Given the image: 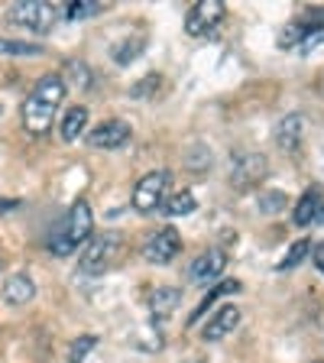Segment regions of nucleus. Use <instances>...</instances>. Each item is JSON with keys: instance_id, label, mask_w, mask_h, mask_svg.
<instances>
[{"instance_id": "obj_1", "label": "nucleus", "mask_w": 324, "mask_h": 363, "mask_svg": "<svg viewBox=\"0 0 324 363\" xmlns=\"http://www.w3.org/2000/svg\"><path fill=\"white\" fill-rule=\"evenodd\" d=\"M65 78L62 75H43L36 84H33V91L26 94V101H23V130L30 136H43L49 133V127H52L55 121V111H59V104L65 101Z\"/></svg>"}, {"instance_id": "obj_2", "label": "nucleus", "mask_w": 324, "mask_h": 363, "mask_svg": "<svg viewBox=\"0 0 324 363\" xmlns=\"http://www.w3.org/2000/svg\"><path fill=\"white\" fill-rule=\"evenodd\" d=\"M91 237H94V211H91V204L84 201V198H78L65 211V218L59 220V227L49 234L45 247H49L52 257H68V253H75L82 243H88Z\"/></svg>"}, {"instance_id": "obj_3", "label": "nucleus", "mask_w": 324, "mask_h": 363, "mask_svg": "<svg viewBox=\"0 0 324 363\" xmlns=\"http://www.w3.org/2000/svg\"><path fill=\"white\" fill-rule=\"evenodd\" d=\"M7 20L33 33H49L59 20H65V7L55 0H16L7 10Z\"/></svg>"}, {"instance_id": "obj_4", "label": "nucleus", "mask_w": 324, "mask_h": 363, "mask_svg": "<svg viewBox=\"0 0 324 363\" xmlns=\"http://www.w3.org/2000/svg\"><path fill=\"white\" fill-rule=\"evenodd\" d=\"M121 247H123L121 234H94L82 253V263H78L82 276H104V272L117 263Z\"/></svg>"}, {"instance_id": "obj_5", "label": "nucleus", "mask_w": 324, "mask_h": 363, "mask_svg": "<svg viewBox=\"0 0 324 363\" xmlns=\"http://www.w3.org/2000/svg\"><path fill=\"white\" fill-rule=\"evenodd\" d=\"M169 185H172V172L169 169H152L143 179L133 185V195H130V204H133L136 214H152L156 208H162L169 195Z\"/></svg>"}, {"instance_id": "obj_6", "label": "nucleus", "mask_w": 324, "mask_h": 363, "mask_svg": "<svg viewBox=\"0 0 324 363\" xmlns=\"http://www.w3.org/2000/svg\"><path fill=\"white\" fill-rule=\"evenodd\" d=\"M224 16H227V7L220 0H198L195 7L189 10V16H185V33L195 39L211 36L220 23H224Z\"/></svg>"}, {"instance_id": "obj_7", "label": "nucleus", "mask_w": 324, "mask_h": 363, "mask_svg": "<svg viewBox=\"0 0 324 363\" xmlns=\"http://www.w3.org/2000/svg\"><path fill=\"white\" fill-rule=\"evenodd\" d=\"M269 175V159L266 152H243V156L234 159V169H230V185L237 191L257 189L259 182H266Z\"/></svg>"}, {"instance_id": "obj_8", "label": "nucleus", "mask_w": 324, "mask_h": 363, "mask_svg": "<svg viewBox=\"0 0 324 363\" xmlns=\"http://www.w3.org/2000/svg\"><path fill=\"white\" fill-rule=\"evenodd\" d=\"M179 253H181V234L175 230V227H162V230H156L143 247L146 263H152V266H169Z\"/></svg>"}, {"instance_id": "obj_9", "label": "nucleus", "mask_w": 324, "mask_h": 363, "mask_svg": "<svg viewBox=\"0 0 324 363\" xmlns=\"http://www.w3.org/2000/svg\"><path fill=\"white\" fill-rule=\"evenodd\" d=\"M130 123L121 121V117H111V121L98 123V127L88 133V143L94 146V150H121L123 143L130 140Z\"/></svg>"}, {"instance_id": "obj_10", "label": "nucleus", "mask_w": 324, "mask_h": 363, "mask_svg": "<svg viewBox=\"0 0 324 363\" xmlns=\"http://www.w3.org/2000/svg\"><path fill=\"white\" fill-rule=\"evenodd\" d=\"M179 305H181V289H175V286H152L146 292V308H150L152 321L169 318Z\"/></svg>"}, {"instance_id": "obj_11", "label": "nucleus", "mask_w": 324, "mask_h": 363, "mask_svg": "<svg viewBox=\"0 0 324 363\" xmlns=\"http://www.w3.org/2000/svg\"><path fill=\"white\" fill-rule=\"evenodd\" d=\"M237 325H240V308H237V305H220V308H214V315L208 318V325L201 328V337L220 340L230 331H237Z\"/></svg>"}, {"instance_id": "obj_12", "label": "nucleus", "mask_w": 324, "mask_h": 363, "mask_svg": "<svg viewBox=\"0 0 324 363\" xmlns=\"http://www.w3.org/2000/svg\"><path fill=\"white\" fill-rule=\"evenodd\" d=\"M224 266H227V253L220 247H211V250H204L201 257H195L189 276L195 282H211V279H220Z\"/></svg>"}, {"instance_id": "obj_13", "label": "nucleus", "mask_w": 324, "mask_h": 363, "mask_svg": "<svg viewBox=\"0 0 324 363\" xmlns=\"http://www.w3.org/2000/svg\"><path fill=\"white\" fill-rule=\"evenodd\" d=\"M302 136H305V117L302 113H286L276 123V146L282 152H298L302 150Z\"/></svg>"}, {"instance_id": "obj_14", "label": "nucleus", "mask_w": 324, "mask_h": 363, "mask_svg": "<svg viewBox=\"0 0 324 363\" xmlns=\"http://www.w3.org/2000/svg\"><path fill=\"white\" fill-rule=\"evenodd\" d=\"M321 204H324V195L318 185H311L308 191H305L302 198H298V204H295L292 211V220L298 227H308V224H318V214H321Z\"/></svg>"}, {"instance_id": "obj_15", "label": "nucleus", "mask_w": 324, "mask_h": 363, "mask_svg": "<svg viewBox=\"0 0 324 363\" xmlns=\"http://www.w3.org/2000/svg\"><path fill=\"white\" fill-rule=\"evenodd\" d=\"M36 298V282L26 272H13L4 286V302L7 305H30Z\"/></svg>"}, {"instance_id": "obj_16", "label": "nucleus", "mask_w": 324, "mask_h": 363, "mask_svg": "<svg viewBox=\"0 0 324 363\" xmlns=\"http://www.w3.org/2000/svg\"><path fill=\"white\" fill-rule=\"evenodd\" d=\"M84 127H88V107H82V104L65 107V113H62V121H59L62 143H75L78 136L84 133Z\"/></svg>"}, {"instance_id": "obj_17", "label": "nucleus", "mask_w": 324, "mask_h": 363, "mask_svg": "<svg viewBox=\"0 0 324 363\" xmlns=\"http://www.w3.org/2000/svg\"><path fill=\"white\" fill-rule=\"evenodd\" d=\"M198 211V198L195 191L189 189H179V191H169L166 201H162V214L166 218H185V214Z\"/></svg>"}, {"instance_id": "obj_18", "label": "nucleus", "mask_w": 324, "mask_h": 363, "mask_svg": "<svg viewBox=\"0 0 324 363\" xmlns=\"http://www.w3.org/2000/svg\"><path fill=\"white\" fill-rule=\"evenodd\" d=\"M0 55H10V59H36V55H43V45H39V43H23V39H4V36H0Z\"/></svg>"}, {"instance_id": "obj_19", "label": "nucleus", "mask_w": 324, "mask_h": 363, "mask_svg": "<svg viewBox=\"0 0 324 363\" xmlns=\"http://www.w3.org/2000/svg\"><path fill=\"white\" fill-rule=\"evenodd\" d=\"M143 49H146V36H130V39H123V43L113 45L111 59L117 62V65H130V62L143 52Z\"/></svg>"}, {"instance_id": "obj_20", "label": "nucleus", "mask_w": 324, "mask_h": 363, "mask_svg": "<svg viewBox=\"0 0 324 363\" xmlns=\"http://www.w3.org/2000/svg\"><path fill=\"white\" fill-rule=\"evenodd\" d=\"M62 78H65L68 88H88L94 75H91V68L84 65L82 59H72V62L65 65V75H62Z\"/></svg>"}, {"instance_id": "obj_21", "label": "nucleus", "mask_w": 324, "mask_h": 363, "mask_svg": "<svg viewBox=\"0 0 324 363\" xmlns=\"http://www.w3.org/2000/svg\"><path fill=\"white\" fill-rule=\"evenodd\" d=\"M98 347V334H82V337L72 340V347H68V363H84V357L91 354V350Z\"/></svg>"}, {"instance_id": "obj_22", "label": "nucleus", "mask_w": 324, "mask_h": 363, "mask_svg": "<svg viewBox=\"0 0 324 363\" xmlns=\"http://www.w3.org/2000/svg\"><path fill=\"white\" fill-rule=\"evenodd\" d=\"M308 253H311V243L305 240V237H298V240H295L292 247H289V253H286V257H282L279 269H282V272L295 269V266H298V263H305V257H308Z\"/></svg>"}, {"instance_id": "obj_23", "label": "nucleus", "mask_w": 324, "mask_h": 363, "mask_svg": "<svg viewBox=\"0 0 324 363\" xmlns=\"http://www.w3.org/2000/svg\"><path fill=\"white\" fill-rule=\"evenodd\" d=\"M185 166L191 169V172H208V166H211V152H208V146L195 143L189 152H185Z\"/></svg>"}, {"instance_id": "obj_24", "label": "nucleus", "mask_w": 324, "mask_h": 363, "mask_svg": "<svg viewBox=\"0 0 324 363\" xmlns=\"http://www.w3.org/2000/svg\"><path fill=\"white\" fill-rule=\"evenodd\" d=\"M104 10V4L98 0H75V4H65V20H82V16H94Z\"/></svg>"}, {"instance_id": "obj_25", "label": "nucleus", "mask_w": 324, "mask_h": 363, "mask_svg": "<svg viewBox=\"0 0 324 363\" xmlns=\"http://www.w3.org/2000/svg\"><path fill=\"white\" fill-rule=\"evenodd\" d=\"M234 292H240V282H237V279H224V282H218V286H214V292H211V295H208V298H204V302H201V308H198L195 315H191V321H189V325H195L198 318H201V311L208 308V305H214V298H218V295H234Z\"/></svg>"}, {"instance_id": "obj_26", "label": "nucleus", "mask_w": 324, "mask_h": 363, "mask_svg": "<svg viewBox=\"0 0 324 363\" xmlns=\"http://www.w3.org/2000/svg\"><path fill=\"white\" fill-rule=\"evenodd\" d=\"M289 208V195L286 191H263L259 195V211L263 214H279Z\"/></svg>"}, {"instance_id": "obj_27", "label": "nucleus", "mask_w": 324, "mask_h": 363, "mask_svg": "<svg viewBox=\"0 0 324 363\" xmlns=\"http://www.w3.org/2000/svg\"><path fill=\"white\" fill-rule=\"evenodd\" d=\"M159 82H162V78L152 72V75L143 78V84H133V88H130V94H133V98H146V94H152V91L159 88Z\"/></svg>"}, {"instance_id": "obj_28", "label": "nucleus", "mask_w": 324, "mask_h": 363, "mask_svg": "<svg viewBox=\"0 0 324 363\" xmlns=\"http://www.w3.org/2000/svg\"><path fill=\"white\" fill-rule=\"evenodd\" d=\"M311 263L318 266V272H324V240L311 247Z\"/></svg>"}, {"instance_id": "obj_29", "label": "nucleus", "mask_w": 324, "mask_h": 363, "mask_svg": "<svg viewBox=\"0 0 324 363\" xmlns=\"http://www.w3.org/2000/svg\"><path fill=\"white\" fill-rule=\"evenodd\" d=\"M179 363H208V360H201V357H191V360H179Z\"/></svg>"}, {"instance_id": "obj_30", "label": "nucleus", "mask_w": 324, "mask_h": 363, "mask_svg": "<svg viewBox=\"0 0 324 363\" xmlns=\"http://www.w3.org/2000/svg\"><path fill=\"white\" fill-rule=\"evenodd\" d=\"M318 224H324V204H321V214H318Z\"/></svg>"}, {"instance_id": "obj_31", "label": "nucleus", "mask_w": 324, "mask_h": 363, "mask_svg": "<svg viewBox=\"0 0 324 363\" xmlns=\"http://www.w3.org/2000/svg\"><path fill=\"white\" fill-rule=\"evenodd\" d=\"M315 363H318V360H315Z\"/></svg>"}]
</instances>
